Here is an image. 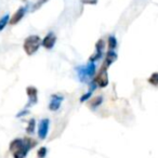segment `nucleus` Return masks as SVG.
<instances>
[{"instance_id":"obj_20","label":"nucleus","mask_w":158,"mask_h":158,"mask_svg":"<svg viewBox=\"0 0 158 158\" xmlns=\"http://www.w3.org/2000/svg\"><path fill=\"white\" fill-rule=\"evenodd\" d=\"M47 1H48V0H40V1H38V3H36L35 7H34V10H36L37 8H40L44 3H46Z\"/></svg>"},{"instance_id":"obj_12","label":"nucleus","mask_w":158,"mask_h":158,"mask_svg":"<svg viewBox=\"0 0 158 158\" xmlns=\"http://www.w3.org/2000/svg\"><path fill=\"white\" fill-rule=\"evenodd\" d=\"M35 128H36V120L34 118H31V120L28 121L26 127V132L29 134H33L35 132Z\"/></svg>"},{"instance_id":"obj_10","label":"nucleus","mask_w":158,"mask_h":158,"mask_svg":"<svg viewBox=\"0 0 158 158\" xmlns=\"http://www.w3.org/2000/svg\"><path fill=\"white\" fill-rule=\"evenodd\" d=\"M116 60H117L116 52H114L113 50L107 51V53H106V59H105V62H104L103 66L106 68H108L115 61H116Z\"/></svg>"},{"instance_id":"obj_17","label":"nucleus","mask_w":158,"mask_h":158,"mask_svg":"<svg viewBox=\"0 0 158 158\" xmlns=\"http://www.w3.org/2000/svg\"><path fill=\"white\" fill-rule=\"evenodd\" d=\"M47 153H48V148H47V147H40L37 152V155H38V157L44 158L47 156Z\"/></svg>"},{"instance_id":"obj_2","label":"nucleus","mask_w":158,"mask_h":158,"mask_svg":"<svg viewBox=\"0 0 158 158\" xmlns=\"http://www.w3.org/2000/svg\"><path fill=\"white\" fill-rule=\"evenodd\" d=\"M76 70L80 81L87 82L89 79L94 77L95 73H97V66H95L94 62L89 61L88 64H86L84 66H79V67L76 68Z\"/></svg>"},{"instance_id":"obj_7","label":"nucleus","mask_w":158,"mask_h":158,"mask_svg":"<svg viewBox=\"0 0 158 158\" xmlns=\"http://www.w3.org/2000/svg\"><path fill=\"white\" fill-rule=\"evenodd\" d=\"M55 42H56V36H55L54 33L50 31L46 35V37L44 38V40H41V46L44 48L48 49V50H51V49L54 47Z\"/></svg>"},{"instance_id":"obj_21","label":"nucleus","mask_w":158,"mask_h":158,"mask_svg":"<svg viewBox=\"0 0 158 158\" xmlns=\"http://www.w3.org/2000/svg\"><path fill=\"white\" fill-rule=\"evenodd\" d=\"M98 0H82V3H88V5H95Z\"/></svg>"},{"instance_id":"obj_1","label":"nucleus","mask_w":158,"mask_h":158,"mask_svg":"<svg viewBox=\"0 0 158 158\" xmlns=\"http://www.w3.org/2000/svg\"><path fill=\"white\" fill-rule=\"evenodd\" d=\"M37 145V142L33 139H15L10 143V152L15 158H23L28 154L29 149Z\"/></svg>"},{"instance_id":"obj_18","label":"nucleus","mask_w":158,"mask_h":158,"mask_svg":"<svg viewBox=\"0 0 158 158\" xmlns=\"http://www.w3.org/2000/svg\"><path fill=\"white\" fill-rule=\"evenodd\" d=\"M92 92H93V90H89L88 92L86 93V94H84L81 98H80V102H86V101H88L89 99L91 98V95H92Z\"/></svg>"},{"instance_id":"obj_9","label":"nucleus","mask_w":158,"mask_h":158,"mask_svg":"<svg viewBox=\"0 0 158 158\" xmlns=\"http://www.w3.org/2000/svg\"><path fill=\"white\" fill-rule=\"evenodd\" d=\"M26 10H27L26 7H21V8H19L18 11H16L15 13L13 14V16H12V18L10 19V21H9L10 24H11V25L18 24V23L20 22V21L22 20L23 18H24L25 13H26Z\"/></svg>"},{"instance_id":"obj_4","label":"nucleus","mask_w":158,"mask_h":158,"mask_svg":"<svg viewBox=\"0 0 158 158\" xmlns=\"http://www.w3.org/2000/svg\"><path fill=\"white\" fill-rule=\"evenodd\" d=\"M94 81L98 87L100 88H105L108 85V75H107V68L102 66L100 69L98 76L94 78Z\"/></svg>"},{"instance_id":"obj_14","label":"nucleus","mask_w":158,"mask_h":158,"mask_svg":"<svg viewBox=\"0 0 158 158\" xmlns=\"http://www.w3.org/2000/svg\"><path fill=\"white\" fill-rule=\"evenodd\" d=\"M9 21H10L9 14H6L5 16H2V18L0 19V31H2V29L7 26V24L9 23Z\"/></svg>"},{"instance_id":"obj_3","label":"nucleus","mask_w":158,"mask_h":158,"mask_svg":"<svg viewBox=\"0 0 158 158\" xmlns=\"http://www.w3.org/2000/svg\"><path fill=\"white\" fill-rule=\"evenodd\" d=\"M41 46V39L39 36L37 35H31L27 37L24 41V51L26 52L27 55H33L38 51V49Z\"/></svg>"},{"instance_id":"obj_15","label":"nucleus","mask_w":158,"mask_h":158,"mask_svg":"<svg viewBox=\"0 0 158 158\" xmlns=\"http://www.w3.org/2000/svg\"><path fill=\"white\" fill-rule=\"evenodd\" d=\"M148 82L153 86H158V73H154L148 78Z\"/></svg>"},{"instance_id":"obj_11","label":"nucleus","mask_w":158,"mask_h":158,"mask_svg":"<svg viewBox=\"0 0 158 158\" xmlns=\"http://www.w3.org/2000/svg\"><path fill=\"white\" fill-rule=\"evenodd\" d=\"M102 102H103V98H102L101 95H100V97L93 98V99L90 101V107L92 108V110H94V108H97L98 106L101 105Z\"/></svg>"},{"instance_id":"obj_19","label":"nucleus","mask_w":158,"mask_h":158,"mask_svg":"<svg viewBox=\"0 0 158 158\" xmlns=\"http://www.w3.org/2000/svg\"><path fill=\"white\" fill-rule=\"evenodd\" d=\"M104 41H103V39H100L99 41L95 44V49H97L98 51H103V49H104Z\"/></svg>"},{"instance_id":"obj_22","label":"nucleus","mask_w":158,"mask_h":158,"mask_svg":"<svg viewBox=\"0 0 158 158\" xmlns=\"http://www.w3.org/2000/svg\"><path fill=\"white\" fill-rule=\"evenodd\" d=\"M26 114H28V110H22V112H20L18 115H16V117H22V116H25Z\"/></svg>"},{"instance_id":"obj_5","label":"nucleus","mask_w":158,"mask_h":158,"mask_svg":"<svg viewBox=\"0 0 158 158\" xmlns=\"http://www.w3.org/2000/svg\"><path fill=\"white\" fill-rule=\"evenodd\" d=\"M49 126H50V120L48 118H44L40 120L39 126H38V136L40 140H44L48 135Z\"/></svg>"},{"instance_id":"obj_13","label":"nucleus","mask_w":158,"mask_h":158,"mask_svg":"<svg viewBox=\"0 0 158 158\" xmlns=\"http://www.w3.org/2000/svg\"><path fill=\"white\" fill-rule=\"evenodd\" d=\"M107 46H108V49H110V50H114V49H116V47H117L116 37H114V36H110L108 39H107Z\"/></svg>"},{"instance_id":"obj_6","label":"nucleus","mask_w":158,"mask_h":158,"mask_svg":"<svg viewBox=\"0 0 158 158\" xmlns=\"http://www.w3.org/2000/svg\"><path fill=\"white\" fill-rule=\"evenodd\" d=\"M26 93L28 95V103L26 104V108L31 107V106L37 104L38 102V91L35 87H27Z\"/></svg>"},{"instance_id":"obj_8","label":"nucleus","mask_w":158,"mask_h":158,"mask_svg":"<svg viewBox=\"0 0 158 158\" xmlns=\"http://www.w3.org/2000/svg\"><path fill=\"white\" fill-rule=\"evenodd\" d=\"M64 101V97L60 94H52L51 95V100L50 103H49V110H52V112H55L62 105V102Z\"/></svg>"},{"instance_id":"obj_16","label":"nucleus","mask_w":158,"mask_h":158,"mask_svg":"<svg viewBox=\"0 0 158 158\" xmlns=\"http://www.w3.org/2000/svg\"><path fill=\"white\" fill-rule=\"evenodd\" d=\"M102 53H103V51H95V53L92 55V56L90 57V60L89 61H91V62H95V61H98V60H100L102 57Z\"/></svg>"},{"instance_id":"obj_23","label":"nucleus","mask_w":158,"mask_h":158,"mask_svg":"<svg viewBox=\"0 0 158 158\" xmlns=\"http://www.w3.org/2000/svg\"><path fill=\"white\" fill-rule=\"evenodd\" d=\"M23 1H25V0H23Z\"/></svg>"}]
</instances>
